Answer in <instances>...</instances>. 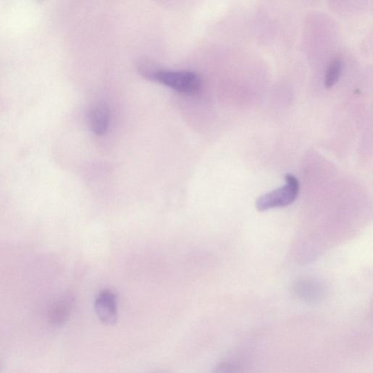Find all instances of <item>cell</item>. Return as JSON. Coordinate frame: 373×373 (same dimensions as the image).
Instances as JSON below:
<instances>
[{
  "instance_id": "1",
  "label": "cell",
  "mask_w": 373,
  "mask_h": 373,
  "mask_svg": "<svg viewBox=\"0 0 373 373\" xmlns=\"http://www.w3.org/2000/svg\"><path fill=\"white\" fill-rule=\"evenodd\" d=\"M140 71L144 77L158 82L179 93H195L201 88V79L194 71L168 70L150 66L142 67Z\"/></svg>"
},
{
  "instance_id": "2",
  "label": "cell",
  "mask_w": 373,
  "mask_h": 373,
  "mask_svg": "<svg viewBox=\"0 0 373 373\" xmlns=\"http://www.w3.org/2000/svg\"><path fill=\"white\" fill-rule=\"evenodd\" d=\"M286 180L287 183L286 185L270 192L258 199L256 207L259 211L284 207L291 205L295 201L299 189L298 180L292 174H287Z\"/></svg>"
},
{
  "instance_id": "3",
  "label": "cell",
  "mask_w": 373,
  "mask_h": 373,
  "mask_svg": "<svg viewBox=\"0 0 373 373\" xmlns=\"http://www.w3.org/2000/svg\"><path fill=\"white\" fill-rule=\"evenodd\" d=\"M74 297L69 293L54 299L47 310L48 323L55 328L64 326L74 310Z\"/></svg>"
},
{
  "instance_id": "4",
  "label": "cell",
  "mask_w": 373,
  "mask_h": 373,
  "mask_svg": "<svg viewBox=\"0 0 373 373\" xmlns=\"http://www.w3.org/2000/svg\"><path fill=\"white\" fill-rule=\"evenodd\" d=\"M95 310L105 326H115L117 321V297L111 291H102L95 302Z\"/></svg>"
},
{
  "instance_id": "5",
  "label": "cell",
  "mask_w": 373,
  "mask_h": 373,
  "mask_svg": "<svg viewBox=\"0 0 373 373\" xmlns=\"http://www.w3.org/2000/svg\"><path fill=\"white\" fill-rule=\"evenodd\" d=\"M89 120L90 128L95 135H105L111 122L110 108L104 104L95 105L89 113Z\"/></svg>"
},
{
  "instance_id": "6",
  "label": "cell",
  "mask_w": 373,
  "mask_h": 373,
  "mask_svg": "<svg viewBox=\"0 0 373 373\" xmlns=\"http://www.w3.org/2000/svg\"><path fill=\"white\" fill-rule=\"evenodd\" d=\"M342 69V63L341 59L336 58L330 64L326 72V78H324V84L328 88H330L338 82L341 75Z\"/></svg>"
},
{
  "instance_id": "7",
  "label": "cell",
  "mask_w": 373,
  "mask_h": 373,
  "mask_svg": "<svg viewBox=\"0 0 373 373\" xmlns=\"http://www.w3.org/2000/svg\"><path fill=\"white\" fill-rule=\"evenodd\" d=\"M242 367L234 361H225L216 365L212 373H240Z\"/></svg>"
}]
</instances>
